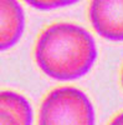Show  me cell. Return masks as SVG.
I'll return each mask as SVG.
<instances>
[{
    "label": "cell",
    "instance_id": "6da1fadb",
    "mask_svg": "<svg viewBox=\"0 0 123 125\" xmlns=\"http://www.w3.org/2000/svg\"><path fill=\"white\" fill-rule=\"evenodd\" d=\"M96 41L85 28L72 23H56L37 39L35 60L40 70L58 81L85 76L97 60Z\"/></svg>",
    "mask_w": 123,
    "mask_h": 125
},
{
    "label": "cell",
    "instance_id": "7a4b0ae2",
    "mask_svg": "<svg viewBox=\"0 0 123 125\" xmlns=\"http://www.w3.org/2000/svg\"><path fill=\"white\" fill-rule=\"evenodd\" d=\"M96 115L86 94L72 86L52 90L39 111V124H95Z\"/></svg>",
    "mask_w": 123,
    "mask_h": 125
},
{
    "label": "cell",
    "instance_id": "3957f363",
    "mask_svg": "<svg viewBox=\"0 0 123 125\" xmlns=\"http://www.w3.org/2000/svg\"><path fill=\"white\" fill-rule=\"evenodd\" d=\"M88 16L101 38L115 43L123 41V0H91Z\"/></svg>",
    "mask_w": 123,
    "mask_h": 125
},
{
    "label": "cell",
    "instance_id": "277c9868",
    "mask_svg": "<svg viewBox=\"0 0 123 125\" xmlns=\"http://www.w3.org/2000/svg\"><path fill=\"white\" fill-rule=\"evenodd\" d=\"M25 30V13L17 0H0V51L15 46Z\"/></svg>",
    "mask_w": 123,
    "mask_h": 125
},
{
    "label": "cell",
    "instance_id": "5b68a950",
    "mask_svg": "<svg viewBox=\"0 0 123 125\" xmlns=\"http://www.w3.org/2000/svg\"><path fill=\"white\" fill-rule=\"evenodd\" d=\"M33 108L21 94L0 91V124H33Z\"/></svg>",
    "mask_w": 123,
    "mask_h": 125
},
{
    "label": "cell",
    "instance_id": "8992f818",
    "mask_svg": "<svg viewBox=\"0 0 123 125\" xmlns=\"http://www.w3.org/2000/svg\"><path fill=\"white\" fill-rule=\"evenodd\" d=\"M78 1L80 0H45V3L47 5V10L70 6V5H74V4H76Z\"/></svg>",
    "mask_w": 123,
    "mask_h": 125
},
{
    "label": "cell",
    "instance_id": "52a82bcc",
    "mask_svg": "<svg viewBox=\"0 0 123 125\" xmlns=\"http://www.w3.org/2000/svg\"><path fill=\"white\" fill-rule=\"evenodd\" d=\"M24 1L34 9L37 10H47V5L45 3V0H24Z\"/></svg>",
    "mask_w": 123,
    "mask_h": 125
},
{
    "label": "cell",
    "instance_id": "ba28073f",
    "mask_svg": "<svg viewBox=\"0 0 123 125\" xmlns=\"http://www.w3.org/2000/svg\"><path fill=\"white\" fill-rule=\"evenodd\" d=\"M111 124H113V125H123V113L119 114V115H117L113 120H112Z\"/></svg>",
    "mask_w": 123,
    "mask_h": 125
},
{
    "label": "cell",
    "instance_id": "9c48e42d",
    "mask_svg": "<svg viewBox=\"0 0 123 125\" xmlns=\"http://www.w3.org/2000/svg\"><path fill=\"white\" fill-rule=\"evenodd\" d=\"M121 80H122V86H123V69H122V76H121Z\"/></svg>",
    "mask_w": 123,
    "mask_h": 125
}]
</instances>
